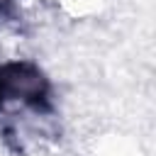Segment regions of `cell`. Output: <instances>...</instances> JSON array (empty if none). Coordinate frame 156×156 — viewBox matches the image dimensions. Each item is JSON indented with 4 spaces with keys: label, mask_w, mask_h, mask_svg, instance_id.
Masks as SVG:
<instances>
[{
    "label": "cell",
    "mask_w": 156,
    "mask_h": 156,
    "mask_svg": "<svg viewBox=\"0 0 156 156\" xmlns=\"http://www.w3.org/2000/svg\"><path fill=\"white\" fill-rule=\"evenodd\" d=\"M46 95V80L32 63H7L0 68V98L39 105Z\"/></svg>",
    "instance_id": "6da1fadb"
},
{
    "label": "cell",
    "mask_w": 156,
    "mask_h": 156,
    "mask_svg": "<svg viewBox=\"0 0 156 156\" xmlns=\"http://www.w3.org/2000/svg\"><path fill=\"white\" fill-rule=\"evenodd\" d=\"M10 2H12V0H0V10H2V7H7Z\"/></svg>",
    "instance_id": "7a4b0ae2"
}]
</instances>
